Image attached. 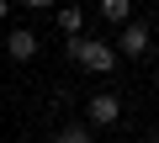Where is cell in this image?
<instances>
[{"mask_svg":"<svg viewBox=\"0 0 159 143\" xmlns=\"http://www.w3.org/2000/svg\"><path fill=\"white\" fill-rule=\"evenodd\" d=\"M64 53H69L74 64H85L90 74H111V69H117V42H101V37H85V32L69 37Z\"/></svg>","mask_w":159,"mask_h":143,"instance_id":"1","label":"cell"},{"mask_svg":"<svg viewBox=\"0 0 159 143\" xmlns=\"http://www.w3.org/2000/svg\"><path fill=\"white\" fill-rule=\"evenodd\" d=\"M85 122H90V127H117V122H122V96L96 90V96L85 101Z\"/></svg>","mask_w":159,"mask_h":143,"instance_id":"2","label":"cell"},{"mask_svg":"<svg viewBox=\"0 0 159 143\" xmlns=\"http://www.w3.org/2000/svg\"><path fill=\"white\" fill-rule=\"evenodd\" d=\"M148 48H154V32H148L143 21H127L122 37H117V53H127V58H148Z\"/></svg>","mask_w":159,"mask_h":143,"instance_id":"3","label":"cell"},{"mask_svg":"<svg viewBox=\"0 0 159 143\" xmlns=\"http://www.w3.org/2000/svg\"><path fill=\"white\" fill-rule=\"evenodd\" d=\"M6 53H11L16 64L37 58V32H32V27H11V32H6Z\"/></svg>","mask_w":159,"mask_h":143,"instance_id":"4","label":"cell"},{"mask_svg":"<svg viewBox=\"0 0 159 143\" xmlns=\"http://www.w3.org/2000/svg\"><path fill=\"white\" fill-rule=\"evenodd\" d=\"M53 143H96V127L80 117V122H64V127H53Z\"/></svg>","mask_w":159,"mask_h":143,"instance_id":"5","label":"cell"},{"mask_svg":"<svg viewBox=\"0 0 159 143\" xmlns=\"http://www.w3.org/2000/svg\"><path fill=\"white\" fill-rule=\"evenodd\" d=\"M53 21H58V32H64V37H80L85 11H80V6H58V16H53Z\"/></svg>","mask_w":159,"mask_h":143,"instance_id":"6","label":"cell"},{"mask_svg":"<svg viewBox=\"0 0 159 143\" xmlns=\"http://www.w3.org/2000/svg\"><path fill=\"white\" fill-rule=\"evenodd\" d=\"M96 6H101V16H106V21H117V27H127V21H133V0H96Z\"/></svg>","mask_w":159,"mask_h":143,"instance_id":"7","label":"cell"},{"mask_svg":"<svg viewBox=\"0 0 159 143\" xmlns=\"http://www.w3.org/2000/svg\"><path fill=\"white\" fill-rule=\"evenodd\" d=\"M21 6H32V11H48V6H53V0H21Z\"/></svg>","mask_w":159,"mask_h":143,"instance_id":"8","label":"cell"},{"mask_svg":"<svg viewBox=\"0 0 159 143\" xmlns=\"http://www.w3.org/2000/svg\"><path fill=\"white\" fill-rule=\"evenodd\" d=\"M6 16H11V0H0V21H6Z\"/></svg>","mask_w":159,"mask_h":143,"instance_id":"9","label":"cell"},{"mask_svg":"<svg viewBox=\"0 0 159 143\" xmlns=\"http://www.w3.org/2000/svg\"><path fill=\"white\" fill-rule=\"evenodd\" d=\"M127 143H138V138H127Z\"/></svg>","mask_w":159,"mask_h":143,"instance_id":"10","label":"cell"}]
</instances>
